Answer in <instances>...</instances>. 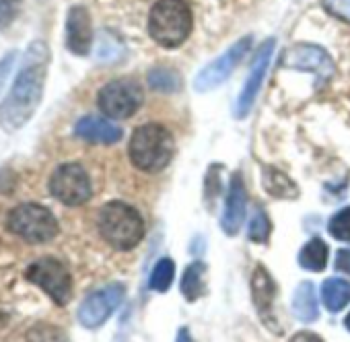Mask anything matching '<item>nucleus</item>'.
<instances>
[{
  "mask_svg": "<svg viewBox=\"0 0 350 342\" xmlns=\"http://www.w3.org/2000/svg\"><path fill=\"white\" fill-rule=\"evenodd\" d=\"M50 50L44 42H33L25 54V64L19 70L9 95L0 103V128L15 132L23 128L38 111L48 75Z\"/></svg>",
  "mask_w": 350,
  "mask_h": 342,
  "instance_id": "nucleus-1",
  "label": "nucleus"
},
{
  "mask_svg": "<svg viewBox=\"0 0 350 342\" xmlns=\"http://www.w3.org/2000/svg\"><path fill=\"white\" fill-rule=\"evenodd\" d=\"M130 161L146 174H157L165 169L175 153L171 132L161 124H144L134 130L130 138Z\"/></svg>",
  "mask_w": 350,
  "mask_h": 342,
  "instance_id": "nucleus-2",
  "label": "nucleus"
},
{
  "mask_svg": "<svg viewBox=\"0 0 350 342\" xmlns=\"http://www.w3.org/2000/svg\"><path fill=\"white\" fill-rule=\"evenodd\" d=\"M192 21L184 0H159L148 15V34L163 48H178L190 38Z\"/></svg>",
  "mask_w": 350,
  "mask_h": 342,
  "instance_id": "nucleus-3",
  "label": "nucleus"
},
{
  "mask_svg": "<svg viewBox=\"0 0 350 342\" xmlns=\"http://www.w3.org/2000/svg\"><path fill=\"white\" fill-rule=\"evenodd\" d=\"M99 231L111 248L132 250L144 237V221L134 207L113 200L99 211Z\"/></svg>",
  "mask_w": 350,
  "mask_h": 342,
  "instance_id": "nucleus-4",
  "label": "nucleus"
},
{
  "mask_svg": "<svg viewBox=\"0 0 350 342\" xmlns=\"http://www.w3.org/2000/svg\"><path fill=\"white\" fill-rule=\"evenodd\" d=\"M9 229L27 244H48L58 235V221L46 207L21 205L9 215Z\"/></svg>",
  "mask_w": 350,
  "mask_h": 342,
  "instance_id": "nucleus-5",
  "label": "nucleus"
},
{
  "mask_svg": "<svg viewBox=\"0 0 350 342\" xmlns=\"http://www.w3.org/2000/svg\"><path fill=\"white\" fill-rule=\"evenodd\" d=\"M25 278L33 285H38L42 291H46L54 303L58 305H66L70 301L72 295V278L68 268L56 260V258H40L36 260L27 270H25Z\"/></svg>",
  "mask_w": 350,
  "mask_h": 342,
  "instance_id": "nucleus-6",
  "label": "nucleus"
},
{
  "mask_svg": "<svg viewBox=\"0 0 350 342\" xmlns=\"http://www.w3.org/2000/svg\"><path fill=\"white\" fill-rule=\"evenodd\" d=\"M142 89L138 87L136 81L130 79H118L107 83L99 95H97V103L99 109L113 120H124L134 116L140 105H142Z\"/></svg>",
  "mask_w": 350,
  "mask_h": 342,
  "instance_id": "nucleus-7",
  "label": "nucleus"
},
{
  "mask_svg": "<svg viewBox=\"0 0 350 342\" xmlns=\"http://www.w3.org/2000/svg\"><path fill=\"white\" fill-rule=\"evenodd\" d=\"M50 192L66 207H81L91 198V180L77 163L60 165L50 178Z\"/></svg>",
  "mask_w": 350,
  "mask_h": 342,
  "instance_id": "nucleus-8",
  "label": "nucleus"
},
{
  "mask_svg": "<svg viewBox=\"0 0 350 342\" xmlns=\"http://www.w3.org/2000/svg\"><path fill=\"white\" fill-rule=\"evenodd\" d=\"M250 46H252V38H241V40L235 42L223 56H219V58L213 60L208 66H204V68L200 70V75L196 77V81H194L196 91L206 93V91H211V89L223 85V83L231 77V73L237 68V64L243 60V56L250 52Z\"/></svg>",
  "mask_w": 350,
  "mask_h": 342,
  "instance_id": "nucleus-9",
  "label": "nucleus"
},
{
  "mask_svg": "<svg viewBox=\"0 0 350 342\" xmlns=\"http://www.w3.org/2000/svg\"><path fill=\"white\" fill-rule=\"evenodd\" d=\"M126 297L124 285H109L91 293L79 307V321L85 328H99L107 321V317L120 307Z\"/></svg>",
  "mask_w": 350,
  "mask_h": 342,
  "instance_id": "nucleus-10",
  "label": "nucleus"
},
{
  "mask_svg": "<svg viewBox=\"0 0 350 342\" xmlns=\"http://www.w3.org/2000/svg\"><path fill=\"white\" fill-rule=\"evenodd\" d=\"M284 68L291 70H303V73H313L317 79L323 83L334 75V62L327 56V52L319 46L313 44H297L288 48L280 60Z\"/></svg>",
  "mask_w": 350,
  "mask_h": 342,
  "instance_id": "nucleus-11",
  "label": "nucleus"
},
{
  "mask_svg": "<svg viewBox=\"0 0 350 342\" xmlns=\"http://www.w3.org/2000/svg\"><path fill=\"white\" fill-rule=\"evenodd\" d=\"M274 46L276 42L270 38L268 42H264L254 58V64H252V70H250V77L245 81V87L241 89L239 93V99H237V105H235V116L239 120H243L250 109L254 107L256 103V97L264 85V79H266V73H268V66H270V60H272V54H274Z\"/></svg>",
  "mask_w": 350,
  "mask_h": 342,
  "instance_id": "nucleus-12",
  "label": "nucleus"
},
{
  "mask_svg": "<svg viewBox=\"0 0 350 342\" xmlns=\"http://www.w3.org/2000/svg\"><path fill=\"white\" fill-rule=\"evenodd\" d=\"M93 44L91 15L85 7L77 5L68 11L66 17V46L77 56H87Z\"/></svg>",
  "mask_w": 350,
  "mask_h": 342,
  "instance_id": "nucleus-13",
  "label": "nucleus"
},
{
  "mask_svg": "<svg viewBox=\"0 0 350 342\" xmlns=\"http://www.w3.org/2000/svg\"><path fill=\"white\" fill-rule=\"evenodd\" d=\"M245 211H247V192L243 186V178L241 174H235L229 186V194L225 200V213H223V229L227 235H235L245 219Z\"/></svg>",
  "mask_w": 350,
  "mask_h": 342,
  "instance_id": "nucleus-14",
  "label": "nucleus"
},
{
  "mask_svg": "<svg viewBox=\"0 0 350 342\" xmlns=\"http://www.w3.org/2000/svg\"><path fill=\"white\" fill-rule=\"evenodd\" d=\"M75 134L87 142L95 144H116L122 138V128L111 124L109 120H101L95 116L81 118L75 126Z\"/></svg>",
  "mask_w": 350,
  "mask_h": 342,
  "instance_id": "nucleus-15",
  "label": "nucleus"
},
{
  "mask_svg": "<svg viewBox=\"0 0 350 342\" xmlns=\"http://www.w3.org/2000/svg\"><path fill=\"white\" fill-rule=\"evenodd\" d=\"M321 301L332 313L344 309L350 301V282L344 278H325L321 285Z\"/></svg>",
  "mask_w": 350,
  "mask_h": 342,
  "instance_id": "nucleus-16",
  "label": "nucleus"
},
{
  "mask_svg": "<svg viewBox=\"0 0 350 342\" xmlns=\"http://www.w3.org/2000/svg\"><path fill=\"white\" fill-rule=\"evenodd\" d=\"M264 190L276 198H284V200H293L299 196V190L295 186V182L278 171L276 167H266L264 169Z\"/></svg>",
  "mask_w": 350,
  "mask_h": 342,
  "instance_id": "nucleus-17",
  "label": "nucleus"
},
{
  "mask_svg": "<svg viewBox=\"0 0 350 342\" xmlns=\"http://www.w3.org/2000/svg\"><path fill=\"white\" fill-rule=\"evenodd\" d=\"M293 311L295 315L309 324L313 319H317L319 315V309H317V299H315V289L311 282H301L295 291V299H293Z\"/></svg>",
  "mask_w": 350,
  "mask_h": 342,
  "instance_id": "nucleus-18",
  "label": "nucleus"
},
{
  "mask_svg": "<svg viewBox=\"0 0 350 342\" xmlns=\"http://www.w3.org/2000/svg\"><path fill=\"white\" fill-rule=\"evenodd\" d=\"M274 293H276V287H274L270 274L264 270V266H258L256 272H254V276H252V295H254L256 307L262 313H266L272 307Z\"/></svg>",
  "mask_w": 350,
  "mask_h": 342,
  "instance_id": "nucleus-19",
  "label": "nucleus"
},
{
  "mask_svg": "<svg viewBox=\"0 0 350 342\" xmlns=\"http://www.w3.org/2000/svg\"><path fill=\"white\" fill-rule=\"evenodd\" d=\"M327 246L323 239L319 237H313L309 239L301 252H299V264L305 268V270H311V272H321L325 266H327Z\"/></svg>",
  "mask_w": 350,
  "mask_h": 342,
  "instance_id": "nucleus-20",
  "label": "nucleus"
},
{
  "mask_svg": "<svg viewBox=\"0 0 350 342\" xmlns=\"http://www.w3.org/2000/svg\"><path fill=\"white\" fill-rule=\"evenodd\" d=\"M204 291V264L194 262L186 268L182 276V295L188 301H196Z\"/></svg>",
  "mask_w": 350,
  "mask_h": 342,
  "instance_id": "nucleus-21",
  "label": "nucleus"
},
{
  "mask_svg": "<svg viewBox=\"0 0 350 342\" xmlns=\"http://www.w3.org/2000/svg\"><path fill=\"white\" fill-rule=\"evenodd\" d=\"M173 276H175V264L173 260L169 258H161L154 268H152V274H150V280H148V287L157 293H167L171 282H173Z\"/></svg>",
  "mask_w": 350,
  "mask_h": 342,
  "instance_id": "nucleus-22",
  "label": "nucleus"
},
{
  "mask_svg": "<svg viewBox=\"0 0 350 342\" xmlns=\"http://www.w3.org/2000/svg\"><path fill=\"white\" fill-rule=\"evenodd\" d=\"M148 83L152 89L157 91H163V93H175L180 89V77L175 70H169V68H154L150 75H148Z\"/></svg>",
  "mask_w": 350,
  "mask_h": 342,
  "instance_id": "nucleus-23",
  "label": "nucleus"
},
{
  "mask_svg": "<svg viewBox=\"0 0 350 342\" xmlns=\"http://www.w3.org/2000/svg\"><path fill=\"white\" fill-rule=\"evenodd\" d=\"M247 235L252 241L256 244H266L268 241V235H270V221H268V215L262 211V209H256L252 221H250V229H247Z\"/></svg>",
  "mask_w": 350,
  "mask_h": 342,
  "instance_id": "nucleus-24",
  "label": "nucleus"
},
{
  "mask_svg": "<svg viewBox=\"0 0 350 342\" xmlns=\"http://www.w3.org/2000/svg\"><path fill=\"white\" fill-rule=\"evenodd\" d=\"M327 231H329L338 241H350V207L338 211V213L329 219Z\"/></svg>",
  "mask_w": 350,
  "mask_h": 342,
  "instance_id": "nucleus-25",
  "label": "nucleus"
},
{
  "mask_svg": "<svg viewBox=\"0 0 350 342\" xmlns=\"http://www.w3.org/2000/svg\"><path fill=\"white\" fill-rule=\"evenodd\" d=\"M21 3L23 0H0V29L9 27L17 19L21 11Z\"/></svg>",
  "mask_w": 350,
  "mask_h": 342,
  "instance_id": "nucleus-26",
  "label": "nucleus"
},
{
  "mask_svg": "<svg viewBox=\"0 0 350 342\" xmlns=\"http://www.w3.org/2000/svg\"><path fill=\"white\" fill-rule=\"evenodd\" d=\"M323 9L327 11V15L350 23V0H321Z\"/></svg>",
  "mask_w": 350,
  "mask_h": 342,
  "instance_id": "nucleus-27",
  "label": "nucleus"
},
{
  "mask_svg": "<svg viewBox=\"0 0 350 342\" xmlns=\"http://www.w3.org/2000/svg\"><path fill=\"white\" fill-rule=\"evenodd\" d=\"M15 62H17V52H9L3 60H0V91H3V87H5V83H7V79L11 75V68L15 66Z\"/></svg>",
  "mask_w": 350,
  "mask_h": 342,
  "instance_id": "nucleus-28",
  "label": "nucleus"
},
{
  "mask_svg": "<svg viewBox=\"0 0 350 342\" xmlns=\"http://www.w3.org/2000/svg\"><path fill=\"white\" fill-rule=\"evenodd\" d=\"M336 270L350 276V250H338V254H336Z\"/></svg>",
  "mask_w": 350,
  "mask_h": 342,
  "instance_id": "nucleus-29",
  "label": "nucleus"
},
{
  "mask_svg": "<svg viewBox=\"0 0 350 342\" xmlns=\"http://www.w3.org/2000/svg\"><path fill=\"white\" fill-rule=\"evenodd\" d=\"M344 326H346V328H348V330H350V313H348V315H346V319H344Z\"/></svg>",
  "mask_w": 350,
  "mask_h": 342,
  "instance_id": "nucleus-30",
  "label": "nucleus"
}]
</instances>
